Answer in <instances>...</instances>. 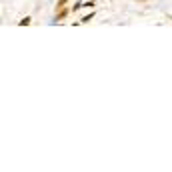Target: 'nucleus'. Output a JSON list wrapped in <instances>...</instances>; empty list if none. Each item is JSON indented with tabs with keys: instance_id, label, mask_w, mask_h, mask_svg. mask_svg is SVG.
Wrapping results in <instances>:
<instances>
[{
	"instance_id": "obj_1",
	"label": "nucleus",
	"mask_w": 172,
	"mask_h": 172,
	"mask_svg": "<svg viewBox=\"0 0 172 172\" xmlns=\"http://www.w3.org/2000/svg\"><path fill=\"white\" fill-rule=\"evenodd\" d=\"M66 2H68V0H58L56 8H64V6H66Z\"/></svg>"
},
{
	"instance_id": "obj_2",
	"label": "nucleus",
	"mask_w": 172,
	"mask_h": 172,
	"mask_svg": "<svg viewBox=\"0 0 172 172\" xmlns=\"http://www.w3.org/2000/svg\"><path fill=\"white\" fill-rule=\"evenodd\" d=\"M92 16H94V12H92V14H88V16H84V18H82V20H80V22H88V20H90V18H92Z\"/></svg>"
},
{
	"instance_id": "obj_3",
	"label": "nucleus",
	"mask_w": 172,
	"mask_h": 172,
	"mask_svg": "<svg viewBox=\"0 0 172 172\" xmlns=\"http://www.w3.org/2000/svg\"><path fill=\"white\" fill-rule=\"evenodd\" d=\"M18 24H20V26H24V24H30V18H24V20H20Z\"/></svg>"
}]
</instances>
